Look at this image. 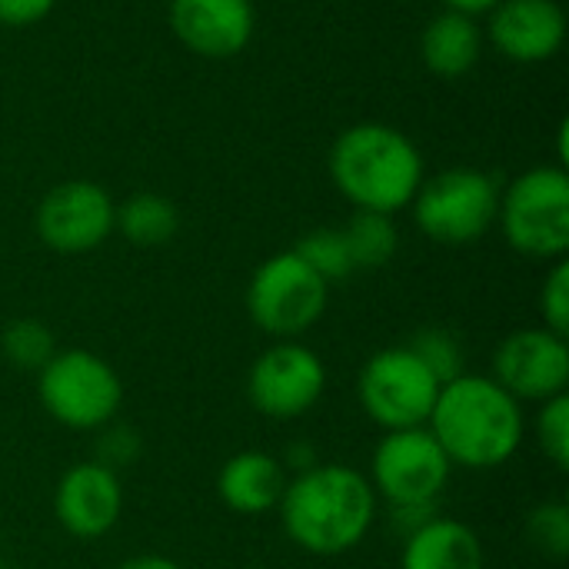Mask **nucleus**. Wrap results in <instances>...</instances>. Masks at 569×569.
Wrapping results in <instances>:
<instances>
[{
    "label": "nucleus",
    "mask_w": 569,
    "mask_h": 569,
    "mask_svg": "<svg viewBox=\"0 0 569 569\" xmlns=\"http://www.w3.org/2000/svg\"><path fill=\"white\" fill-rule=\"evenodd\" d=\"M377 507L380 500L367 473L347 463H317L287 480L277 510L297 550L310 557H343L367 540Z\"/></svg>",
    "instance_id": "1"
},
{
    "label": "nucleus",
    "mask_w": 569,
    "mask_h": 569,
    "mask_svg": "<svg viewBox=\"0 0 569 569\" xmlns=\"http://www.w3.org/2000/svg\"><path fill=\"white\" fill-rule=\"evenodd\" d=\"M447 460L463 470H497L517 457L527 437L523 403L493 377L460 373L443 383L427 420Z\"/></svg>",
    "instance_id": "2"
},
{
    "label": "nucleus",
    "mask_w": 569,
    "mask_h": 569,
    "mask_svg": "<svg viewBox=\"0 0 569 569\" xmlns=\"http://www.w3.org/2000/svg\"><path fill=\"white\" fill-rule=\"evenodd\" d=\"M330 180L353 210L400 213L413 203L427 167L420 147L390 123H353L347 127L327 157Z\"/></svg>",
    "instance_id": "3"
},
{
    "label": "nucleus",
    "mask_w": 569,
    "mask_h": 569,
    "mask_svg": "<svg viewBox=\"0 0 569 569\" xmlns=\"http://www.w3.org/2000/svg\"><path fill=\"white\" fill-rule=\"evenodd\" d=\"M453 463L427 427L390 430L370 457V487L387 503L390 520L403 537L440 513V497L450 483Z\"/></svg>",
    "instance_id": "4"
},
{
    "label": "nucleus",
    "mask_w": 569,
    "mask_h": 569,
    "mask_svg": "<svg viewBox=\"0 0 569 569\" xmlns=\"http://www.w3.org/2000/svg\"><path fill=\"white\" fill-rule=\"evenodd\" d=\"M497 227L530 260L557 263L569 250V173L560 163L530 167L500 190Z\"/></svg>",
    "instance_id": "5"
},
{
    "label": "nucleus",
    "mask_w": 569,
    "mask_h": 569,
    "mask_svg": "<svg viewBox=\"0 0 569 569\" xmlns=\"http://www.w3.org/2000/svg\"><path fill=\"white\" fill-rule=\"evenodd\" d=\"M37 397L50 420L60 427L97 433L117 420L123 403V380L100 353L70 347L57 350L37 370Z\"/></svg>",
    "instance_id": "6"
},
{
    "label": "nucleus",
    "mask_w": 569,
    "mask_h": 569,
    "mask_svg": "<svg viewBox=\"0 0 569 569\" xmlns=\"http://www.w3.org/2000/svg\"><path fill=\"white\" fill-rule=\"evenodd\" d=\"M410 207L427 240L443 247H467L497 227L500 187L487 170L447 167L433 177H423Z\"/></svg>",
    "instance_id": "7"
},
{
    "label": "nucleus",
    "mask_w": 569,
    "mask_h": 569,
    "mask_svg": "<svg viewBox=\"0 0 569 569\" xmlns=\"http://www.w3.org/2000/svg\"><path fill=\"white\" fill-rule=\"evenodd\" d=\"M330 303V283H323L293 250L267 257L247 283V313L273 340L303 337Z\"/></svg>",
    "instance_id": "8"
},
{
    "label": "nucleus",
    "mask_w": 569,
    "mask_h": 569,
    "mask_svg": "<svg viewBox=\"0 0 569 569\" xmlns=\"http://www.w3.org/2000/svg\"><path fill=\"white\" fill-rule=\"evenodd\" d=\"M437 393L440 380L413 357L407 343L377 350L357 380L360 407L383 433L427 427Z\"/></svg>",
    "instance_id": "9"
},
{
    "label": "nucleus",
    "mask_w": 569,
    "mask_h": 569,
    "mask_svg": "<svg viewBox=\"0 0 569 569\" xmlns=\"http://www.w3.org/2000/svg\"><path fill=\"white\" fill-rule=\"evenodd\" d=\"M323 390L327 367L320 353L300 340H277L247 373V397L267 420H300L320 403Z\"/></svg>",
    "instance_id": "10"
},
{
    "label": "nucleus",
    "mask_w": 569,
    "mask_h": 569,
    "mask_svg": "<svg viewBox=\"0 0 569 569\" xmlns=\"http://www.w3.org/2000/svg\"><path fill=\"white\" fill-rule=\"evenodd\" d=\"M117 227V203L107 187L93 180H63L50 187L37 210L33 230L43 247L63 257H80L107 243Z\"/></svg>",
    "instance_id": "11"
},
{
    "label": "nucleus",
    "mask_w": 569,
    "mask_h": 569,
    "mask_svg": "<svg viewBox=\"0 0 569 569\" xmlns=\"http://www.w3.org/2000/svg\"><path fill=\"white\" fill-rule=\"evenodd\" d=\"M493 380L520 403H547L569 387V343L547 327L503 337L493 353Z\"/></svg>",
    "instance_id": "12"
},
{
    "label": "nucleus",
    "mask_w": 569,
    "mask_h": 569,
    "mask_svg": "<svg viewBox=\"0 0 569 569\" xmlns=\"http://www.w3.org/2000/svg\"><path fill=\"white\" fill-rule=\"evenodd\" d=\"M123 513V487L117 470L87 460L73 463L53 490V517L73 540L107 537Z\"/></svg>",
    "instance_id": "13"
},
{
    "label": "nucleus",
    "mask_w": 569,
    "mask_h": 569,
    "mask_svg": "<svg viewBox=\"0 0 569 569\" xmlns=\"http://www.w3.org/2000/svg\"><path fill=\"white\" fill-rule=\"evenodd\" d=\"M170 30L197 57L230 60L257 30L253 0H170Z\"/></svg>",
    "instance_id": "14"
},
{
    "label": "nucleus",
    "mask_w": 569,
    "mask_h": 569,
    "mask_svg": "<svg viewBox=\"0 0 569 569\" xmlns=\"http://www.w3.org/2000/svg\"><path fill=\"white\" fill-rule=\"evenodd\" d=\"M487 17L483 37L513 63L553 60L567 43V10L557 0H500Z\"/></svg>",
    "instance_id": "15"
},
{
    "label": "nucleus",
    "mask_w": 569,
    "mask_h": 569,
    "mask_svg": "<svg viewBox=\"0 0 569 569\" xmlns=\"http://www.w3.org/2000/svg\"><path fill=\"white\" fill-rule=\"evenodd\" d=\"M287 467L267 450H240L217 473V497L230 513L263 517L280 507Z\"/></svg>",
    "instance_id": "16"
},
{
    "label": "nucleus",
    "mask_w": 569,
    "mask_h": 569,
    "mask_svg": "<svg viewBox=\"0 0 569 569\" xmlns=\"http://www.w3.org/2000/svg\"><path fill=\"white\" fill-rule=\"evenodd\" d=\"M487 553L473 527L453 517H433L403 537L400 569H483Z\"/></svg>",
    "instance_id": "17"
},
{
    "label": "nucleus",
    "mask_w": 569,
    "mask_h": 569,
    "mask_svg": "<svg viewBox=\"0 0 569 569\" xmlns=\"http://www.w3.org/2000/svg\"><path fill=\"white\" fill-rule=\"evenodd\" d=\"M483 27L477 17L447 10L430 17L420 33V60L440 80L467 77L483 57Z\"/></svg>",
    "instance_id": "18"
},
{
    "label": "nucleus",
    "mask_w": 569,
    "mask_h": 569,
    "mask_svg": "<svg viewBox=\"0 0 569 569\" xmlns=\"http://www.w3.org/2000/svg\"><path fill=\"white\" fill-rule=\"evenodd\" d=\"M120 237L133 247H163L180 230V210L170 197L140 190L117 203V227Z\"/></svg>",
    "instance_id": "19"
},
{
    "label": "nucleus",
    "mask_w": 569,
    "mask_h": 569,
    "mask_svg": "<svg viewBox=\"0 0 569 569\" xmlns=\"http://www.w3.org/2000/svg\"><path fill=\"white\" fill-rule=\"evenodd\" d=\"M340 230H343L353 270H377V267H387L397 257L400 230H397L390 213L353 210V217Z\"/></svg>",
    "instance_id": "20"
},
{
    "label": "nucleus",
    "mask_w": 569,
    "mask_h": 569,
    "mask_svg": "<svg viewBox=\"0 0 569 569\" xmlns=\"http://www.w3.org/2000/svg\"><path fill=\"white\" fill-rule=\"evenodd\" d=\"M293 253L323 280V283H340L353 273V260L343 240V230L333 227H317L310 233H303L293 247Z\"/></svg>",
    "instance_id": "21"
},
{
    "label": "nucleus",
    "mask_w": 569,
    "mask_h": 569,
    "mask_svg": "<svg viewBox=\"0 0 569 569\" xmlns=\"http://www.w3.org/2000/svg\"><path fill=\"white\" fill-rule=\"evenodd\" d=\"M0 353L13 367L37 373L57 353V340H53V333L40 320H13L0 333Z\"/></svg>",
    "instance_id": "22"
},
{
    "label": "nucleus",
    "mask_w": 569,
    "mask_h": 569,
    "mask_svg": "<svg viewBox=\"0 0 569 569\" xmlns=\"http://www.w3.org/2000/svg\"><path fill=\"white\" fill-rule=\"evenodd\" d=\"M407 347H410L413 357L440 380V387L450 383V380H457L460 373H467V370H463V347H460V340H457L450 330H443V327H423L420 333L410 337Z\"/></svg>",
    "instance_id": "23"
},
{
    "label": "nucleus",
    "mask_w": 569,
    "mask_h": 569,
    "mask_svg": "<svg viewBox=\"0 0 569 569\" xmlns=\"http://www.w3.org/2000/svg\"><path fill=\"white\" fill-rule=\"evenodd\" d=\"M527 540L537 553L550 560L569 557V507L567 503H540L527 517Z\"/></svg>",
    "instance_id": "24"
},
{
    "label": "nucleus",
    "mask_w": 569,
    "mask_h": 569,
    "mask_svg": "<svg viewBox=\"0 0 569 569\" xmlns=\"http://www.w3.org/2000/svg\"><path fill=\"white\" fill-rule=\"evenodd\" d=\"M537 430V443L543 450V457L557 467L569 470V397L560 393L547 403H540V413L533 420Z\"/></svg>",
    "instance_id": "25"
},
{
    "label": "nucleus",
    "mask_w": 569,
    "mask_h": 569,
    "mask_svg": "<svg viewBox=\"0 0 569 569\" xmlns=\"http://www.w3.org/2000/svg\"><path fill=\"white\" fill-rule=\"evenodd\" d=\"M540 313L543 327L557 337H569V263L567 257L557 260L540 287Z\"/></svg>",
    "instance_id": "26"
},
{
    "label": "nucleus",
    "mask_w": 569,
    "mask_h": 569,
    "mask_svg": "<svg viewBox=\"0 0 569 569\" xmlns=\"http://www.w3.org/2000/svg\"><path fill=\"white\" fill-rule=\"evenodd\" d=\"M100 433V447H97V463L110 467V470H120V467H130L137 457H140V437L133 427L127 423H107Z\"/></svg>",
    "instance_id": "27"
},
{
    "label": "nucleus",
    "mask_w": 569,
    "mask_h": 569,
    "mask_svg": "<svg viewBox=\"0 0 569 569\" xmlns=\"http://www.w3.org/2000/svg\"><path fill=\"white\" fill-rule=\"evenodd\" d=\"M57 0H0V27L23 30L50 17Z\"/></svg>",
    "instance_id": "28"
},
{
    "label": "nucleus",
    "mask_w": 569,
    "mask_h": 569,
    "mask_svg": "<svg viewBox=\"0 0 569 569\" xmlns=\"http://www.w3.org/2000/svg\"><path fill=\"white\" fill-rule=\"evenodd\" d=\"M280 463H283V467H293L297 473H303V470H310V467H317L320 460H317V453H313V447H307V443L300 447V443H297V447H290V450H287V457H283Z\"/></svg>",
    "instance_id": "29"
},
{
    "label": "nucleus",
    "mask_w": 569,
    "mask_h": 569,
    "mask_svg": "<svg viewBox=\"0 0 569 569\" xmlns=\"http://www.w3.org/2000/svg\"><path fill=\"white\" fill-rule=\"evenodd\" d=\"M120 569H183L177 560L170 557H157V553H147V557H130L127 563H120Z\"/></svg>",
    "instance_id": "30"
},
{
    "label": "nucleus",
    "mask_w": 569,
    "mask_h": 569,
    "mask_svg": "<svg viewBox=\"0 0 569 569\" xmlns=\"http://www.w3.org/2000/svg\"><path fill=\"white\" fill-rule=\"evenodd\" d=\"M500 0H443L447 10H460V13H470V17H483L497 7Z\"/></svg>",
    "instance_id": "31"
},
{
    "label": "nucleus",
    "mask_w": 569,
    "mask_h": 569,
    "mask_svg": "<svg viewBox=\"0 0 569 569\" xmlns=\"http://www.w3.org/2000/svg\"><path fill=\"white\" fill-rule=\"evenodd\" d=\"M0 569H27V567H3V563H0Z\"/></svg>",
    "instance_id": "32"
}]
</instances>
